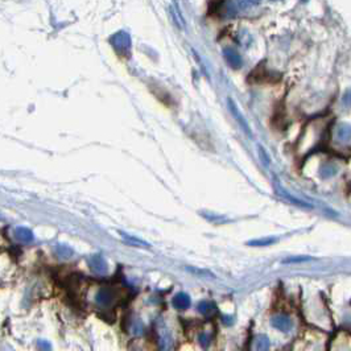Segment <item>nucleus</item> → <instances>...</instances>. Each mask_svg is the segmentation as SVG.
<instances>
[{"label":"nucleus","instance_id":"obj_1","mask_svg":"<svg viewBox=\"0 0 351 351\" xmlns=\"http://www.w3.org/2000/svg\"><path fill=\"white\" fill-rule=\"evenodd\" d=\"M330 129V118L329 116H319L312 119L305 127L303 136L300 139V148L313 149L326 139Z\"/></svg>","mask_w":351,"mask_h":351},{"label":"nucleus","instance_id":"obj_2","mask_svg":"<svg viewBox=\"0 0 351 351\" xmlns=\"http://www.w3.org/2000/svg\"><path fill=\"white\" fill-rule=\"evenodd\" d=\"M157 333H159V347L160 351H171L173 346V339L166 325L162 321L159 322L157 325Z\"/></svg>","mask_w":351,"mask_h":351},{"label":"nucleus","instance_id":"obj_3","mask_svg":"<svg viewBox=\"0 0 351 351\" xmlns=\"http://www.w3.org/2000/svg\"><path fill=\"white\" fill-rule=\"evenodd\" d=\"M271 325H272L275 329H277V330H280V332L288 333L292 330V328H293V321H292L288 316L277 314L275 317H272V319H271Z\"/></svg>","mask_w":351,"mask_h":351},{"label":"nucleus","instance_id":"obj_4","mask_svg":"<svg viewBox=\"0 0 351 351\" xmlns=\"http://www.w3.org/2000/svg\"><path fill=\"white\" fill-rule=\"evenodd\" d=\"M114 300H115V294L110 288H100V289L96 292V294H95V301H96V304L100 305V306H103V308L110 306V305L114 303Z\"/></svg>","mask_w":351,"mask_h":351},{"label":"nucleus","instance_id":"obj_5","mask_svg":"<svg viewBox=\"0 0 351 351\" xmlns=\"http://www.w3.org/2000/svg\"><path fill=\"white\" fill-rule=\"evenodd\" d=\"M338 172H339V166L334 161L325 162V164H322L321 168H319V176H321V178H323V180L333 178L334 176L338 175Z\"/></svg>","mask_w":351,"mask_h":351},{"label":"nucleus","instance_id":"obj_6","mask_svg":"<svg viewBox=\"0 0 351 351\" xmlns=\"http://www.w3.org/2000/svg\"><path fill=\"white\" fill-rule=\"evenodd\" d=\"M172 304L178 310H185L190 306V297L186 293H177L172 300Z\"/></svg>","mask_w":351,"mask_h":351},{"label":"nucleus","instance_id":"obj_7","mask_svg":"<svg viewBox=\"0 0 351 351\" xmlns=\"http://www.w3.org/2000/svg\"><path fill=\"white\" fill-rule=\"evenodd\" d=\"M335 136L338 142L346 143L351 140V126L350 124H339L335 129Z\"/></svg>","mask_w":351,"mask_h":351},{"label":"nucleus","instance_id":"obj_8","mask_svg":"<svg viewBox=\"0 0 351 351\" xmlns=\"http://www.w3.org/2000/svg\"><path fill=\"white\" fill-rule=\"evenodd\" d=\"M15 237L19 239L20 242L29 243L33 240V233L27 227H17L15 230Z\"/></svg>","mask_w":351,"mask_h":351},{"label":"nucleus","instance_id":"obj_9","mask_svg":"<svg viewBox=\"0 0 351 351\" xmlns=\"http://www.w3.org/2000/svg\"><path fill=\"white\" fill-rule=\"evenodd\" d=\"M254 351H270V339L267 335H257L254 341Z\"/></svg>","mask_w":351,"mask_h":351},{"label":"nucleus","instance_id":"obj_10","mask_svg":"<svg viewBox=\"0 0 351 351\" xmlns=\"http://www.w3.org/2000/svg\"><path fill=\"white\" fill-rule=\"evenodd\" d=\"M90 266L93 267V270L99 272V273H103L106 270H107V266H106V261L103 257L100 255H94V256L90 259Z\"/></svg>","mask_w":351,"mask_h":351},{"label":"nucleus","instance_id":"obj_11","mask_svg":"<svg viewBox=\"0 0 351 351\" xmlns=\"http://www.w3.org/2000/svg\"><path fill=\"white\" fill-rule=\"evenodd\" d=\"M198 312L204 316H211L215 312V305L211 301H201L198 304Z\"/></svg>","mask_w":351,"mask_h":351},{"label":"nucleus","instance_id":"obj_12","mask_svg":"<svg viewBox=\"0 0 351 351\" xmlns=\"http://www.w3.org/2000/svg\"><path fill=\"white\" fill-rule=\"evenodd\" d=\"M122 234V237L129 243V244H132V246H136V247H149L147 242H144L143 239L140 238H136L133 237V235H129V234H126V233H120Z\"/></svg>","mask_w":351,"mask_h":351},{"label":"nucleus","instance_id":"obj_13","mask_svg":"<svg viewBox=\"0 0 351 351\" xmlns=\"http://www.w3.org/2000/svg\"><path fill=\"white\" fill-rule=\"evenodd\" d=\"M56 252H57L58 256L62 257H69L73 255V250L70 247H67L66 244H57L56 246Z\"/></svg>","mask_w":351,"mask_h":351},{"label":"nucleus","instance_id":"obj_14","mask_svg":"<svg viewBox=\"0 0 351 351\" xmlns=\"http://www.w3.org/2000/svg\"><path fill=\"white\" fill-rule=\"evenodd\" d=\"M275 238H267V239H259V240H252L248 242V246H255V247H263V246H270L272 243H275Z\"/></svg>","mask_w":351,"mask_h":351},{"label":"nucleus","instance_id":"obj_15","mask_svg":"<svg viewBox=\"0 0 351 351\" xmlns=\"http://www.w3.org/2000/svg\"><path fill=\"white\" fill-rule=\"evenodd\" d=\"M143 329H144V326H143V322L140 321V319H136V321H133L132 322V326H131V330H132L133 334H142L143 333Z\"/></svg>","mask_w":351,"mask_h":351},{"label":"nucleus","instance_id":"obj_16","mask_svg":"<svg viewBox=\"0 0 351 351\" xmlns=\"http://www.w3.org/2000/svg\"><path fill=\"white\" fill-rule=\"evenodd\" d=\"M342 103H343L345 107H351V89L343 94V96H342Z\"/></svg>","mask_w":351,"mask_h":351},{"label":"nucleus","instance_id":"obj_17","mask_svg":"<svg viewBox=\"0 0 351 351\" xmlns=\"http://www.w3.org/2000/svg\"><path fill=\"white\" fill-rule=\"evenodd\" d=\"M308 260H310V257H309V256L290 257V259H285L283 263H284V264H289V263H301V261H308Z\"/></svg>","mask_w":351,"mask_h":351},{"label":"nucleus","instance_id":"obj_18","mask_svg":"<svg viewBox=\"0 0 351 351\" xmlns=\"http://www.w3.org/2000/svg\"><path fill=\"white\" fill-rule=\"evenodd\" d=\"M209 342H210V337H209V335H207V334H205V333H202V334L199 335V343H201V346L207 347V345H209Z\"/></svg>","mask_w":351,"mask_h":351}]
</instances>
